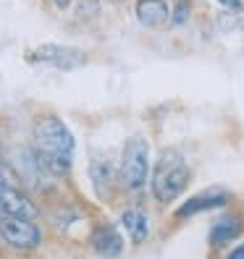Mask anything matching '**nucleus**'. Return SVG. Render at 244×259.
I'll return each instance as SVG.
<instances>
[{"mask_svg":"<svg viewBox=\"0 0 244 259\" xmlns=\"http://www.w3.org/2000/svg\"><path fill=\"white\" fill-rule=\"evenodd\" d=\"M32 147L40 165L53 178H66L74 167L76 136L55 113H40L32 123Z\"/></svg>","mask_w":244,"mask_h":259,"instance_id":"obj_1","label":"nucleus"},{"mask_svg":"<svg viewBox=\"0 0 244 259\" xmlns=\"http://www.w3.org/2000/svg\"><path fill=\"white\" fill-rule=\"evenodd\" d=\"M192 184V170L184 160V155L176 149V147H163L155 162H152V170H150V196L152 202L165 207V204H173L176 199L184 196V191Z\"/></svg>","mask_w":244,"mask_h":259,"instance_id":"obj_2","label":"nucleus"},{"mask_svg":"<svg viewBox=\"0 0 244 259\" xmlns=\"http://www.w3.org/2000/svg\"><path fill=\"white\" fill-rule=\"evenodd\" d=\"M150 170H152V152H150L147 136L131 134L121 147V157H118L121 191L129 196H142L150 186Z\"/></svg>","mask_w":244,"mask_h":259,"instance_id":"obj_3","label":"nucleus"},{"mask_svg":"<svg viewBox=\"0 0 244 259\" xmlns=\"http://www.w3.org/2000/svg\"><path fill=\"white\" fill-rule=\"evenodd\" d=\"M0 243L16 254H32L45 243L42 225L32 218H0Z\"/></svg>","mask_w":244,"mask_h":259,"instance_id":"obj_4","label":"nucleus"},{"mask_svg":"<svg viewBox=\"0 0 244 259\" xmlns=\"http://www.w3.org/2000/svg\"><path fill=\"white\" fill-rule=\"evenodd\" d=\"M231 199H234V194L228 191V189H223V186H207L202 191L187 196V199L176 207L173 220L176 223H187L192 218L205 215V212H218V209L231 204Z\"/></svg>","mask_w":244,"mask_h":259,"instance_id":"obj_5","label":"nucleus"},{"mask_svg":"<svg viewBox=\"0 0 244 259\" xmlns=\"http://www.w3.org/2000/svg\"><path fill=\"white\" fill-rule=\"evenodd\" d=\"M29 63L37 66H50L58 71H74L87 63V55L79 48H71V45H60V42H42L37 48H32L26 53Z\"/></svg>","mask_w":244,"mask_h":259,"instance_id":"obj_6","label":"nucleus"},{"mask_svg":"<svg viewBox=\"0 0 244 259\" xmlns=\"http://www.w3.org/2000/svg\"><path fill=\"white\" fill-rule=\"evenodd\" d=\"M241 233H244V215L239 209L223 207V212L213 218L207 228V249L213 254H223L228 246H234L241 238Z\"/></svg>","mask_w":244,"mask_h":259,"instance_id":"obj_7","label":"nucleus"},{"mask_svg":"<svg viewBox=\"0 0 244 259\" xmlns=\"http://www.w3.org/2000/svg\"><path fill=\"white\" fill-rule=\"evenodd\" d=\"M0 209H3V218L13 215V218H40V207L32 199V194L24 191L19 184L13 186H3L0 189Z\"/></svg>","mask_w":244,"mask_h":259,"instance_id":"obj_8","label":"nucleus"},{"mask_svg":"<svg viewBox=\"0 0 244 259\" xmlns=\"http://www.w3.org/2000/svg\"><path fill=\"white\" fill-rule=\"evenodd\" d=\"M89 246H92L95 254H102V256H121L126 243H124V236H121L118 225L100 220L89 228Z\"/></svg>","mask_w":244,"mask_h":259,"instance_id":"obj_9","label":"nucleus"},{"mask_svg":"<svg viewBox=\"0 0 244 259\" xmlns=\"http://www.w3.org/2000/svg\"><path fill=\"white\" fill-rule=\"evenodd\" d=\"M171 19L168 0H134V21L142 29H163Z\"/></svg>","mask_w":244,"mask_h":259,"instance_id":"obj_10","label":"nucleus"},{"mask_svg":"<svg viewBox=\"0 0 244 259\" xmlns=\"http://www.w3.org/2000/svg\"><path fill=\"white\" fill-rule=\"evenodd\" d=\"M118 225L124 228V233L129 236V241L134 246H142L150 238V215L147 209L140 207V204H131V207H124L118 215Z\"/></svg>","mask_w":244,"mask_h":259,"instance_id":"obj_11","label":"nucleus"},{"mask_svg":"<svg viewBox=\"0 0 244 259\" xmlns=\"http://www.w3.org/2000/svg\"><path fill=\"white\" fill-rule=\"evenodd\" d=\"M89 176H92V186H95V194L100 199L111 202V196L116 189H121L118 184V167L113 170V165L108 160H97L89 165Z\"/></svg>","mask_w":244,"mask_h":259,"instance_id":"obj_12","label":"nucleus"},{"mask_svg":"<svg viewBox=\"0 0 244 259\" xmlns=\"http://www.w3.org/2000/svg\"><path fill=\"white\" fill-rule=\"evenodd\" d=\"M192 11H194V3H192V0H173V3H171V19H168V26H173V29L187 26L189 19H192Z\"/></svg>","mask_w":244,"mask_h":259,"instance_id":"obj_13","label":"nucleus"},{"mask_svg":"<svg viewBox=\"0 0 244 259\" xmlns=\"http://www.w3.org/2000/svg\"><path fill=\"white\" fill-rule=\"evenodd\" d=\"M223 256H228V259H244V241H236V246H228L223 251Z\"/></svg>","mask_w":244,"mask_h":259,"instance_id":"obj_14","label":"nucleus"},{"mask_svg":"<svg viewBox=\"0 0 244 259\" xmlns=\"http://www.w3.org/2000/svg\"><path fill=\"white\" fill-rule=\"evenodd\" d=\"M223 11H244V0H216Z\"/></svg>","mask_w":244,"mask_h":259,"instance_id":"obj_15","label":"nucleus"},{"mask_svg":"<svg viewBox=\"0 0 244 259\" xmlns=\"http://www.w3.org/2000/svg\"><path fill=\"white\" fill-rule=\"evenodd\" d=\"M50 3H53L55 8H60V11H63V8H68V6L74 3V0H50Z\"/></svg>","mask_w":244,"mask_h":259,"instance_id":"obj_16","label":"nucleus"},{"mask_svg":"<svg viewBox=\"0 0 244 259\" xmlns=\"http://www.w3.org/2000/svg\"><path fill=\"white\" fill-rule=\"evenodd\" d=\"M108 3H126V0H108Z\"/></svg>","mask_w":244,"mask_h":259,"instance_id":"obj_17","label":"nucleus"},{"mask_svg":"<svg viewBox=\"0 0 244 259\" xmlns=\"http://www.w3.org/2000/svg\"><path fill=\"white\" fill-rule=\"evenodd\" d=\"M0 160H3V147H0Z\"/></svg>","mask_w":244,"mask_h":259,"instance_id":"obj_18","label":"nucleus"},{"mask_svg":"<svg viewBox=\"0 0 244 259\" xmlns=\"http://www.w3.org/2000/svg\"><path fill=\"white\" fill-rule=\"evenodd\" d=\"M0 218H3V209H0Z\"/></svg>","mask_w":244,"mask_h":259,"instance_id":"obj_19","label":"nucleus"}]
</instances>
